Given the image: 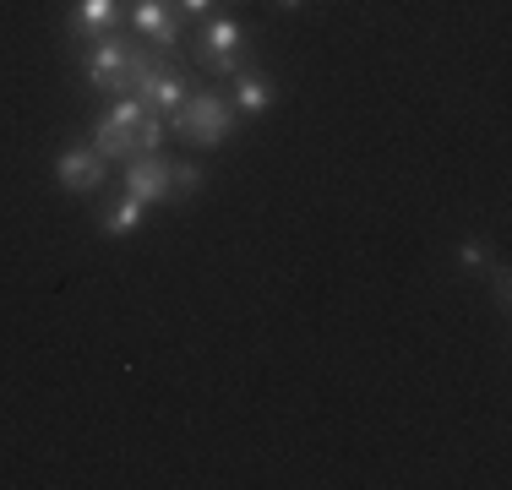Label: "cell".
I'll use <instances>...</instances> for the list:
<instances>
[{
	"label": "cell",
	"mask_w": 512,
	"mask_h": 490,
	"mask_svg": "<svg viewBox=\"0 0 512 490\" xmlns=\"http://www.w3.org/2000/svg\"><path fill=\"white\" fill-rule=\"evenodd\" d=\"M169 137L186 147H224L235 137V104L218 93H186L180 109H169Z\"/></svg>",
	"instance_id": "cell-1"
},
{
	"label": "cell",
	"mask_w": 512,
	"mask_h": 490,
	"mask_svg": "<svg viewBox=\"0 0 512 490\" xmlns=\"http://www.w3.org/2000/svg\"><path fill=\"white\" fill-rule=\"evenodd\" d=\"M191 60L207 71V77H240V71L251 66L246 55V28H240L235 17H202L197 39H191Z\"/></svg>",
	"instance_id": "cell-2"
},
{
	"label": "cell",
	"mask_w": 512,
	"mask_h": 490,
	"mask_svg": "<svg viewBox=\"0 0 512 490\" xmlns=\"http://www.w3.org/2000/svg\"><path fill=\"white\" fill-rule=\"evenodd\" d=\"M126 71H131V39L126 33H99L82 55V82L93 93H109V98H126Z\"/></svg>",
	"instance_id": "cell-3"
},
{
	"label": "cell",
	"mask_w": 512,
	"mask_h": 490,
	"mask_svg": "<svg viewBox=\"0 0 512 490\" xmlns=\"http://www.w3.org/2000/svg\"><path fill=\"white\" fill-rule=\"evenodd\" d=\"M131 33L180 55V44H186V17L175 11V0H131Z\"/></svg>",
	"instance_id": "cell-4"
},
{
	"label": "cell",
	"mask_w": 512,
	"mask_h": 490,
	"mask_svg": "<svg viewBox=\"0 0 512 490\" xmlns=\"http://www.w3.org/2000/svg\"><path fill=\"white\" fill-rule=\"evenodd\" d=\"M104 169L109 164L93 153L88 142H71V147H60V158H55V186L66 191V196H99Z\"/></svg>",
	"instance_id": "cell-5"
},
{
	"label": "cell",
	"mask_w": 512,
	"mask_h": 490,
	"mask_svg": "<svg viewBox=\"0 0 512 490\" xmlns=\"http://www.w3.org/2000/svg\"><path fill=\"white\" fill-rule=\"evenodd\" d=\"M120 180H126V196H137L142 207L169 202V158L164 153H131L120 164Z\"/></svg>",
	"instance_id": "cell-6"
},
{
	"label": "cell",
	"mask_w": 512,
	"mask_h": 490,
	"mask_svg": "<svg viewBox=\"0 0 512 490\" xmlns=\"http://www.w3.org/2000/svg\"><path fill=\"white\" fill-rule=\"evenodd\" d=\"M120 22H126L120 0H71L66 39H99V33H115Z\"/></svg>",
	"instance_id": "cell-7"
},
{
	"label": "cell",
	"mask_w": 512,
	"mask_h": 490,
	"mask_svg": "<svg viewBox=\"0 0 512 490\" xmlns=\"http://www.w3.org/2000/svg\"><path fill=\"white\" fill-rule=\"evenodd\" d=\"M229 82H235V88H229V104H235L240 115H267V109L278 104V82H273V71H262V66H246Z\"/></svg>",
	"instance_id": "cell-8"
},
{
	"label": "cell",
	"mask_w": 512,
	"mask_h": 490,
	"mask_svg": "<svg viewBox=\"0 0 512 490\" xmlns=\"http://www.w3.org/2000/svg\"><path fill=\"white\" fill-rule=\"evenodd\" d=\"M186 93H191V77H186L180 66H164L137 98H142L148 109H158V115H169V109H180V98H186Z\"/></svg>",
	"instance_id": "cell-9"
},
{
	"label": "cell",
	"mask_w": 512,
	"mask_h": 490,
	"mask_svg": "<svg viewBox=\"0 0 512 490\" xmlns=\"http://www.w3.org/2000/svg\"><path fill=\"white\" fill-rule=\"evenodd\" d=\"M88 147L104 158V164H126V158L137 153V131H120V126H109V120L99 115L88 126Z\"/></svg>",
	"instance_id": "cell-10"
},
{
	"label": "cell",
	"mask_w": 512,
	"mask_h": 490,
	"mask_svg": "<svg viewBox=\"0 0 512 490\" xmlns=\"http://www.w3.org/2000/svg\"><path fill=\"white\" fill-rule=\"evenodd\" d=\"M99 229H104L109 240L137 235V229H142V202H137V196H120V202H109L104 213H99Z\"/></svg>",
	"instance_id": "cell-11"
},
{
	"label": "cell",
	"mask_w": 512,
	"mask_h": 490,
	"mask_svg": "<svg viewBox=\"0 0 512 490\" xmlns=\"http://www.w3.org/2000/svg\"><path fill=\"white\" fill-rule=\"evenodd\" d=\"M164 137H169L164 115H158V109H148V115H142V126H137V153H158V147H164Z\"/></svg>",
	"instance_id": "cell-12"
},
{
	"label": "cell",
	"mask_w": 512,
	"mask_h": 490,
	"mask_svg": "<svg viewBox=\"0 0 512 490\" xmlns=\"http://www.w3.org/2000/svg\"><path fill=\"white\" fill-rule=\"evenodd\" d=\"M197 191H202V169L197 164H186V158L169 164V196H197Z\"/></svg>",
	"instance_id": "cell-13"
},
{
	"label": "cell",
	"mask_w": 512,
	"mask_h": 490,
	"mask_svg": "<svg viewBox=\"0 0 512 490\" xmlns=\"http://www.w3.org/2000/svg\"><path fill=\"white\" fill-rule=\"evenodd\" d=\"M491 262H496V256H491V245H480V240H463L458 245V267H463V273H491Z\"/></svg>",
	"instance_id": "cell-14"
},
{
	"label": "cell",
	"mask_w": 512,
	"mask_h": 490,
	"mask_svg": "<svg viewBox=\"0 0 512 490\" xmlns=\"http://www.w3.org/2000/svg\"><path fill=\"white\" fill-rule=\"evenodd\" d=\"M175 11L186 22H202V17H213V0H175Z\"/></svg>",
	"instance_id": "cell-15"
},
{
	"label": "cell",
	"mask_w": 512,
	"mask_h": 490,
	"mask_svg": "<svg viewBox=\"0 0 512 490\" xmlns=\"http://www.w3.org/2000/svg\"><path fill=\"white\" fill-rule=\"evenodd\" d=\"M491 284H496V305H507L512 300V284H507V267L502 262H491Z\"/></svg>",
	"instance_id": "cell-16"
},
{
	"label": "cell",
	"mask_w": 512,
	"mask_h": 490,
	"mask_svg": "<svg viewBox=\"0 0 512 490\" xmlns=\"http://www.w3.org/2000/svg\"><path fill=\"white\" fill-rule=\"evenodd\" d=\"M278 6H300V0H278Z\"/></svg>",
	"instance_id": "cell-17"
}]
</instances>
